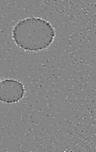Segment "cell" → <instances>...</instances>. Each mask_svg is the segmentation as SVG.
Listing matches in <instances>:
<instances>
[{"label": "cell", "instance_id": "cell-1", "mask_svg": "<svg viewBox=\"0 0 96 152\" xmlns=\"http://www.w3.org/2000/svg\"><path fill=\"white\" fill-rule=\"evenodd\" d=\"M12 37L15 44L26 51L38 52L49 47L55 37L54 28L45 20L29 18L18 22Z\"/></svg>", "mask_w": 96, "mask_h": 152}, {"label": "cell", "instance_id": "cell-2", "mask_svg": "<svg viewBox=\"0 0 96 152\" xmlns=\"http://www.w3.org/2000/svg\"><path fill=\"white\" fill-rule=\"evenodd\" d=\"M25 88L22 83L13 79L0 82V101L6 103H16L24 97Z\"/></svg>", "mask_w": 96, "mask_h": 152}, {"label": "cell", "instance_id": "cell-3", "mask_svg": "<svg viewBox=\"0 0 96 152\" xmlns=\"http://www.w3.org/2000/svg\"><path fill=\"white\" fill-rule=\"evenodd\" d=\"M0 82H1V79H0Z\"/></svg>", "mask_w": 96, "mask_h": 152}]
</instances>
